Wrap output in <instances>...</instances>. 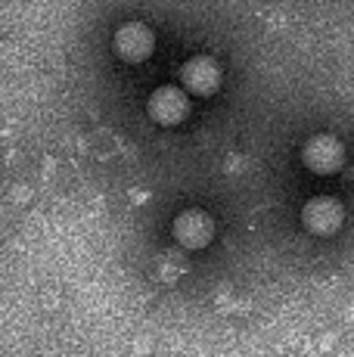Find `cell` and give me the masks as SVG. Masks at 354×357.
<instances>
[{"instance_id": "8992f818", "label": "cell", "mask_w": 354, "mask_h": 357, "mask_svg": "<svg viewBox=\"0 0 354 357\" xmlns=\"http://www.w3.org/2000/svg\"><path fill=\"white\" fill-rule=\"evenodd\" d=\"M342 221H345V211L332 196H314L302 208L305 230H311L314 236H330V233H336L342 227Z\"/></svg>"}, {"instance_id": "3957f363", "label": "cell", "mask_w": 354, "mask_h": 357, "mask_svg": "<svg viewBox=\"0 0 354 357\" xmlns=\"http://www.w3.org/2000/svg\"><path fill=\"white\" fill-rule=\"evenodd\" d=\"M149 115H153L155 125L162 128H174L180 125L183 119L190 115V97L174 84H162L149 93V102H146Z\"/></svg>"}, {"instance_id": "6da1fadb", "label": "cell", "mask_w": 354, "mask_h": 357, "mask_svg": "<svg viewBox=\"0 0 354 357\" xmlns=\"http://www.w3.org/2000/svg\"><path fill=\"white\" fill-rule=\"evenodd\" d=\"M302 162H305V168H308L311 174H320V177L336 174V171L345 165V146H342L339 137L317 134V137H311V140L305 143Z\"/></svg>"}, {"instance_id": "277c9868", "label": "cell", "mask_w": 354, "mask_h": 357, "mask_svg": "<svg viewBox=\"0 0 354 357\" xmlns=\"http://www.w3.org/2000/svg\"><path fill=\"white\" fill-rule=\"evenodd\" d=\"M171 230H174L177 245H180V249H190V252L206 249V245L215 239V221H212V215H206V211H199V208L180 211V215L174 218Z\"/></svg>"}, {"instance_id": "7a4b0ae2", "label": "cell", "mask_w": 354, "mask_h": 357, "mask_svg": "<svg viewBox=\"0 0 354 357\" xmlns=\"http://www.w3.org/2000/svg\"><path fill=\"white\" fill-rule=\"evenodd\" d=\"M112 47L125 63H146L155 50V34L143 22H125L112 34Z\"/></svg>"}, {"instance_id": "5b68a950", "label": "cell", "mask_w": 354, "mask_h": 357, "mask_svg": "<svg viewBox=\"0 0 354 357\" xmlns=\"http://www.w3.org/2000/svg\"><path fill=\"white\" fill-rule=\"evenodd\" d=\"M221 87V66L212 56H193L180 66V91L193 97H212Z\"/></svg>"}]
</instances>
